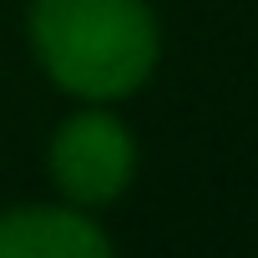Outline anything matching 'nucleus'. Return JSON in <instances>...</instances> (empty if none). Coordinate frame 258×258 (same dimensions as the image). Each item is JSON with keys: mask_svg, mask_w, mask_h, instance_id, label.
Returning <instances> with one entry per match:
<instances>
[{"mask_svg": "<svg viewBox=\"0 0 258 258\" xmlns=\"http://www.w3.org/2000/svg\"><path fill=\"white\" fill-rule=\"evenodd\" d=\"M31 41L41 66L91 101L137 91L157 66V21L147 0H36Z\"/></svg>", "mask_w": 258, "mask_h": 258, "instance_id": "obj_1", "label": "nucleus"}, {"mask_svg": "<svg viewBox=\"0 0 258 258\" xmlns=\"http://www.w3.org/2000/svg\"><path fill=\"white\" fill-rule=\"evenodd\" d=\"M132 167H137V147L111 111H81V116L61 121V132L51 142L56 187L86 208L111 203L132 182Z\"/></svg>", "mask_w": 258, "mask_h": 258, "instance_id": "obj_2", "label": "nucleus"}, {"mask_svg": "<svg viewBox=\"0 0 258 258\" xmlns=\"http://www.w3.org/2000/svg\"><path fill=\"white\" fill-rule=\"evenodd\" d=\"M111 243L91 218L66 208H16L0 218V258H106Z\"/></svg>", "mask_w": 258, "mask_h": 258, "instance_id": "obj_3", "label": "nucleus"}]
</instances>
